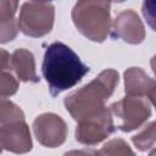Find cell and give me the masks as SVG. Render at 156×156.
<instances>
[{
    "label": "cell",
    "instance_id": "cell-1",
    "mask_svg": "<svg viewBox=\"0 0 156 156\" xmlns=\"http://www.w3.org/2000/svg\"><path fill=\"white\" fill-rule=\"evenodd\" d=\"M90 71L79 56L61 41L51 43L44 54L41 72L52 98L73 88Z\"/></svg>",
    "mask_w": 156,
    "mask_h": 156
},
{
    "label": "cell",
    "instance_id": "cell-2",
    "mask_svg": "<svg viewBox=\"0 0 156 156\" xmlns=\"http://www.w3.org/2000/svg\"><path fill=\"white\" fill-rule=\"evenodd\" d=\"M118 79V72L107 68L100 72L90 83L67 95L63 102L69 115L78 122L101 112L106 108L105 102L113 94Z\"/></svg>",
    "mask_w": 156,
    "mask_h": 156
},
{
    "label": "cell",
    "instance_id": "cell-3",
    "mask_svg": "<svg viewBox=\"0 0 156 156\" xmlns=\"http://www.w3.org/2000/svg\"><path fill=\"white\" fill-rule=\"evenodd\" d=\"M111 4L98 0H82L72 9V20L77 29L89 40L102 43L111 29Z\"/></svg>",
    "mask_w": 156,
    "mask_h": 156
},
{
    "label": "cell",
    "instance_id": "cell-4",
    "mask_svg": "<svg viewBox=\"0 0 156 156\" xmlns=\"http://www.w3.org/2000/svg\"><path fill=\"white\" fill-rule=\"evenodd\" d=\"M54 20L55 7L51 2L27 1L21 7L17 24L23 34L40 38L51 32Z\"/></svg>",
    "mask_w": 156,
    "mask_h": 156
},
{
    "label": "cell",
    "instance_id": "cell-5",
    "mask_svg": "<svg viewBox=\"0 0 156 156\" xmlns=\"http://www.w3.org/2000/svg\"><path fill=\"white\" fill-rule=\"evenodd\" d=\"M151 104L143 98L124 96L113 102L111 113L118 119L117 128L122 132H132L140 128L151 116Z\"/></svg>",
    "mask_w": 156,
    "mask_h": 156
},
{
    "label": "cell",
    "instance_id": "cell-6",
    "mask_svg": "<svg viewBox=\"0 0 156 156\" xmlns=\"http://www.w3.org/2000/svg\"><path fill=\"white\" fill-rule=\"evenodd\" d=\"M116 130L110 108L78 121L76 127V140L83 145L93 146L104 141Z\"/></svg>",
    "mask_w": 156,
    "mask_h": 156
},
{
    "label": "cell",
    "instance_id": "cell-7",
    "mask_svg": "<svg viewBox=\"0 0 156 156\" xmlns=\"http://www.w3.org/2000/svg\"><path fill=\"white\" fill-rule=\"evenodd\" d=\"M33 132L43 146L57 147L66 141L68 129L62 117L56 113L46 112L34 119Z\"/></svg>",
    "mask_w": 156,
    "mask_h": 156
},
{
    "label": "cell",
    "instance_id": "cell-8",
    "mask_svg": "<svg viewBox=\"0 0 156 156\" xmlns=\"http://www.w3.org/2000/svg\"><path fill=\"white\" fill-rule=\"evenodd\" d=\"M112 39H122L128 44H140L145 39V28L138 13L130 9L117 15L110 29Z\"/></svg>",
    "mask_w": 156,
    "mask_h": 156
},
{
    "label": "cell",
    "instance_id": "cell-9",
    "mask_svg": "<svg viewBox=\"0 0 156 156\" xmlns=\"http://www.w3.org/2000/svg\"><path fill=\"white\" fill-rule=\"evenodd\" d=\"M0 146L15 154H27L32 150V136L24 119L13 121L0 127Z\"/></svg>",
    "mask_w": 156,
    "mask_h": 156
},
{
    "label": "cell",
    "instance_id": "cell-10",
    "mask_svg": "<svg viewBox=\"0 0 156 156\" xmlns=\"http://www.w3.org/2000/svg\"><path fill=\"white\" fill-rule=\"evenodd\" d=\"M124 90L128 96L143 98L154 105L156 83L140 67H130L124 72Z\"/></svg>",
    "mask_w": 156,
    "mask_h": 156
},
{
    "label": "cell",
    "instance_id": "cell-11",
    "mask_svg": "<svg viewBox=\"0 0 156 156\" xmlns=\"http://www.w3.org/2000/svg\"><path fill=\"white\" fill-rule=\"evenodd\" d=\"M11 69L21 82L38 83L34 55L27 49H16L11 55Z\"/></svg>",
    "mask_w": 156,
    "mask_h": 156
},
{
    "label": "cell",
    "instance_id": "cell-12",
    "mask_svg": "<svg viewBox=\"0 0 156 156\" xmlns=\"http://www.w3.org/2000/svg\"><path fill=\"white\" fill-rule=\"evenodd\" d=\"M18 2L13 0H0V44L16 38L18 24L15 18Z\"/></svg>",
    "mask_w": 156,
    "mask_h": 156
},
{
    "label": "cell",
    "instance_id": "cell-13",
    "mask_svg": "<svg viewBox=\"0 0 156 156\" xmlns=\"http://www.w3.org/2000/svg\"><path fill=\"white\" fill-rule=\"evenodd\" d=\"M24 119V112L9 99L0 98V127L13 121Z\"/></svg>",
    "mask_w": 156,
    "mask_h": 156
},
{
    "label": "cell",
    "instance_id": "cell-14",
    "mask_svg": "<svg viewBox=\"0 0 156 156\" xmlns=\"http://www.w3.org/2000/svg\"><path fill=\"white\" fill-rule=\"evenodd\" d=\"M99 156H135L130 146L121 138L107 141L99 151Z\"/></svg>",
    "mask_w": 156,
    "mask_h": 156
},
{
    "label": "cell",
    "instance_id": "cell-15",
    "mask_svg": "<svg viewBox=\"0 0 156 156\" xmlns=\"http://www.w3.org/2000/svg\"><path fill=\"white\" fill-rule=\"evenodd\" d=\"M132 141L140 151H147L155 144V122H150L144 130L132 138Z\"/></svg>",
    "mask_w": 156,
    "mask_h": 156
},
{
    "label": "cell",
    "instance_id": "cell-16",
    "mask_svg": "<svg viewBox=\"0 0 156 156\" xmlns=\"http://www.w3.org/2000/svg\"><path fill=\"white\" fill-rule=\"evenodd\" d=\"M18 90V82L10 72L0 73V98L7 99Z\"/></svg>",
    "mask_w": 156,
    "mask_h": 156
},
{
    "label": "cell",
    "instance_id": "cell-17",
    "mask_svg": "<svg viewBox=\"0 0 156 156\" xmlns=\"http://www.w3.org/2000/svg\"><path fill=\"white\" fill-rule=\"evenodd\" d=\"M10 69H11V56L6 50L0 49V73L9 72Z\"/></svg>",
    "mask_w": 156,
    "mask_h": 156
},
{
    "label": "cell",
    "instance_id": "cell-18",
    "mask_svg": "<svg viewBox=\"0 0 156 156\" xmlns=\"http://www.w3.org/2000/svg\"><path fill=\"white\" fill-rule=\"evenodd\" d=\"M63 156H99L96 150L82 149V150H71L63 154Z\"/></svg>",
    "mask_w": 156,
    "mask_h": 156
},
{
    "label": "cell",
    "instance_id": "cell-19",
    "mask_svg": "<svg viewBox=\"0 0 156 156\" xmlns=\"http://www.w3.org/2000/svg\"><path fill=\"white\" fill-rule=\"evenodd\" d=\"M1 151H2V149H1V146H0V154H1Z\"/></svg>",
    "mask_w": 156,
    "mask_h": 156
}]
</instances>
